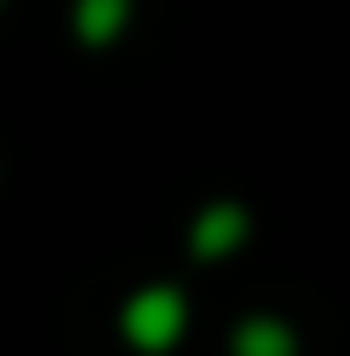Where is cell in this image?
I'll list each match as a JSON object with an SVG mask.
<instances>
[{"instance_id":"obj_2","label":"cell","mask_w":350,"mask_h":356,"mask_svg":"<svg viewBox=\"0 0 350 356\" xmlns=\"http://www.w3.org/2000/svg\"><path fill=\"white\" fill-rule=\"evenodd\" d=\"M245 238V211H238V204H212L205 218H198V251H232V244Z\"/></svg>"},{"instance_id":"obj_1","label":"cell","mask_w":350,"mask_h":356,"mask_svg":"<svg viewBox=\"0 0 350 356\" xmlns=\"http://www.w3.org/2000/svg\"><path fill=\"white\" fill-rule=\"evenodd\" d=\"M179 330H185V297L179 291H139L126 304V337L139 350H166V343H179Z\"/></svg>"},{"instance_id":"obj_3","label":"cell","mask_w":350,"mask_h":356,"mask_svg":"<svg viewBox=\"0 0 350 356\" xmlns=\"http://www.w3.org/2000/svg\"><path fill=\"white\" fill-rule=\"evenodd\" d=\"M238 356H291V330L271 323V317H251L238 330Z\"/></svg>"},{"instance_id":"obj_4","label":"cell","mask_w":350,"mask_h":356,"mask_svg":"<svg viewBox=\"0 0 350 356\" xmlns=\"http://www.w3.org/2000/svg\"><path fill=\"white\" fill-rule=\"evenodd\" d=\"M126 20V0H79V33L86 40H113Z\"/></svg>"}]
</instances>
